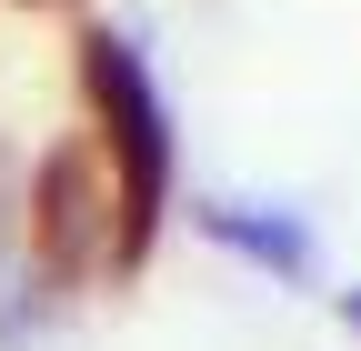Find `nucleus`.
<instances>
[{
	"mask_svg": "<svg viewBox=\"0 0 361 351\" xmlns=\"http://www.w3.org/2000/svg\"><path fill=\"white\" fill-rule=\"evenodd\" d=\"M80 80H90V111H101V141L121 161V261L151 241L161 201H171V101H161V70L130 51L121 30H90L80 40Z\"/></svg>",
	"mask_w": 361,
	"mask_h": 351,
	"instance_id": "1",
	"label": "nucleus"
},
{
	"mask_svg": "<svg viewBox=\"0 0 361 351\" xmlns=\"http://www.w3.org/2000/svg\"><path fill=\"white\" fill-rule=\"evenodd\" d=\"M101 181L80 171V151H51V171H40V261L71 281V271H101Z\"/></svg>",
	"mask_w": 361,
	"mask_h": 351,
	"instance_id": "2",
	"label": "nucleus"
},
{
	"mask_svg": "<svg viewBox=\"0 0 361 351\" xmlns=\"http://www.w3.org/2000/svg\"><path fill=\"white\" fill-rule=\"evenodd\" d=\"M211 241L241 251V261H261L271 281H311V261H322L311 251V221L301 211H271V201H221L211 211Z\"/></svg>",
	"mask_w": 361,
	"mask_h": 351,
	"instance_id": "3",
	"label": "nucleus"
},
{
	"mask_svg": "<svg viewBox=\"0 0 361 351\" xmlns=\"http://www.w3.org/2000/svg\"><path fill=\"white\" fill-rule=\"evenodd\" d=\"M341 321H351V331H361V291H341Z\"/></svg>",
	"mask_w": 361,
	"mask_h": 351,
	"instance_id": "4",
	"label": "nucleus"
}]
</instances>
